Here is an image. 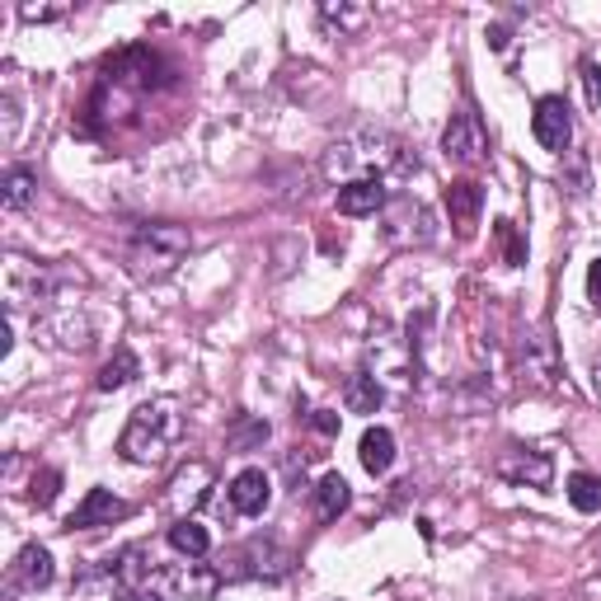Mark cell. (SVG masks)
I'll list each match as a JSON object with an SVG mask.
<instances>
[{"mask_svg":"<svg viewBox=\"0 0 601 601\" xmlns=\"http://www.w3.org/2000/svg\"><path fill=\"white\" fill-rule=\"evenodd\" d=\"M380 395H386V390H380V380L371 371H357L348 380V409L353 414H376L380 409Z\"/></svg>","mask_w":601,"mask_h":601,"instance_id":"44dd1931","label":"cell"},{"mask_svg":"<svg viewBox=\"0 0 601 601\" xmlns=\"http://www.w3.org/2000/svg\"><path fill=\"white\" fill-rule=\"evenodd\" d=\"M57 489H62V475H57V470H43V475H33V485H29V503L48 508L52 498H57Z\"/></svg>","mask_w":601,"mask_h":601,"instance_id":"603a6c76","label":"cell"},{"mask_svg":"<svg viewBox=\"0 0 601 601\" xmlns=\"http://www.w3.org/2000/svg\"><path fill=\"white\" fill-rule=\"evenodd\" d=\"M479 207H485V189L475 184V179H460V184L447 189V212H451V222L460 231H470V222L479 216Z\"/></svg>","mask_w":601,"mask_h":601,"instance_id":"e0dca14e","label":"cell"},{"mask_svg":"<svg viewBox=\"0 0 601 601\" xmlns=\"http://www.w3.org/2000/svg\"><path fill=\"white\" fill-rule=\"evenodd\" d=\"M597 395H601V363H597Z\"/></svg>","mask_w":601,"mask_h":601,"instance_id":"f546056e","label":"cell"},{"mask_svg":"<svg viewBox=\"0 0 601 601\" xmlns=\"http://www.w3.org/2000/svg\"><path fill=\"white\" fill-rule=\"evenodd\" d=\"M498 235H503V245H508V264H522V245H517L512 222H498Z\"/></svg>","mask_w":601,"mask_h":601,"instance_id":"484cf974","label":"cell"},{"mask_svg":"<svg viewBox=\"0 0 601 601\" xmlns=\"http://www.w3.org/2000/svg\"><path fill=\"white\" fill-rule=\"evenodd\" d=\"M522 376L536 390H559V357H554L550 329H531L522 338Z\"/></svg>","mask_w":601,"mask_h":601,"instance_id":"ba28073f","label":"cell"},{"mask_svg":"<svg viewBox=\"0 0 601 601\" xmlns=\"http://www.w3.org/2000/svg\"><path fill=\"white\" fill-rule=\"evenodd\" d=\"M319 170L338 189L363 184V179L367 184H390V179H409L418 170V155L386 128H353L338 142H329Z\"/></svg>","mask_w":601,"mask_h":601,"instance_id":"6da1fadb","label":"cell"},{"mask_svg":"<svg viewBox=\"0 0 601 601\" xmlns=\"http://www.w3.org/2000/svg\"><path fill=\"white\" fill-rule=\"evenodd\" d=\"M132 508L118 498L113 489H90L85 498L75 503V512L67 517V527L71 531H94V527H113V522H123Z\"/></svg>","mask_w":601,"mask_h":601,"instance_id":"9c48e42d","label":"cell"},{"mask_svg":"<svg viewBox=\"0 0 601 601\" xmlns=\"http://www.w3.org/2000/svg\"><path fill=\"white\" fill-rule=\"evenodd\" d=\"M442 155L456 160V165H479L485 160V128H479V118L470 109L451 113V123L442 132Z\"/></svg>","mask_w":601,"mask_h":601,"instance_id":"52a82bcc","label":"cell"},{"mask_svg":"<svg viewBox=\"0 0 601 601\" xmlns=\"http://www.w3.org/2000/svg\"><path fill=\"white\" fill-rule=\"evenodd\" d=\"M268 503H273V479L264 475V470H240L235 479H231V508L240 512V517H264L268 512Z\"/></svg>","mask_w":601,"mask_h":601,"instance_id":"30bf717a","label":"cell"},{"mask_svg":"<svg viewBox=\"0 0 601 601\" xmlns=\"http://www.w3.org/2000/svg\"><path fill=\"white\" fill-rule=\"evenodd\" d=\"M357 460H363L367 475H386L395 466V432L390 428H367L363 442H357Z\"/></svg>","mask_w":601,"mask_h":601,"instance_id":"9a60e30c","label":"cell"},{"mask_svg":"<svg viewBox=\"0 0 601 601\" xmlns=\"http://www.w3.org/2000/svg\"><path fill=\"white\" fill-rule=\"evenodd\" d=\"M578 75H583L588 104H592V109H601V67H597V57H583V62H578Z\"/></svg>","mask_w":601,"mask_h":601,"instance_id":"cb8c5ba5","label":"cell"},{"mask_svg":"<svg viewBox=\"0 0 601 601\" xmlns=\"http://www.w3.org/2000/svg\"><path fill=\"white\" fill-rule=\"evenodd\" d=\"M33 193H38L33 170L10 165V170H6V207H10V212H24V207L33 203Z\"/></svg>","mask_w":601,"mask_h":601,"instance_id":"7402d4cb","label":"cell"},{"mask_svg":"<svg viewBox=\"0 0 601 601\" xmlns=\"http://www.w3.org/2000/svg\"><path fill=\"white\" fill-rule=\"evenodd\" d=\"M179 428H184V418H179V405L174 399H146L142 409H132L123 437H118V451L132 466H160L165 451L174 447Z\"/></svg>","mask_w":601,"mask_h":601,"instance_id":"7a4b0ae2","label":"cell"},{"mask_svg":"<svg viewBox=\"0 0 601 601\" xmlns=\"http://www.w3.org/2000/svg\"><path fill=\"white\" fill-rule=\"evenodd\" d=\"M348 503H353V489H348L344 475H325L315 485V512H319V522H338V517L348 512Z\"/></svg>","mask_w":601,"mask_h":601,"instance_id":"2e32d148","label":"cell"},{"mask_svg":"<svg viewBox=\"0 0 601 601\" xmlns=\"http://www.w3.org/2000/svg\"><path fill=\"white\" fill-rule=\"evenodd\" d=\"M193 249V235L189 226L179 222H151L132 235L128 245V264L136 277H170L179 264H184V254Z\"/></svg>","mask_w":601,"mask_h":601,"instance_id":"3957f363","label":"cell"},{"mask_svg":"<svg viewBox=\"0 0 601 601\" xmlns=\"http://www.w3.org/2000/svg\"><path fill=\"white\" fill-rule=\"evenodd\" d=\"M235 564H249L245 569L249 578H268V583H277V578L292 573V554L277 546V540H249L245 550H235Z\"/></svg>","mask_w":601,"mask_h":601,"instance_id":"8fae6325","label":"cell"},{"mask_svg":"<svg viewBox=\"0 0 601 601\" xmlns=\"http://www.w3.org/2000/svg\"><path fill=\"white\" fill-rule=\"evenodd\" d=\"M325 19H329V24H338V29L357 33V29L367 24V10H348V6H325Z\"/></svg>","mask_w":601,"mask_h":601,"instance_id":"d4e9b609","label":"cell"},{"mask_svg":"<svg viewBox=\"0 0 601 601\" xmlns=\"http://www.w3.org/2000/svg\"><path fill=\"white\" fill-rule=\"evenodd\" d=\"M531 132H536V142L546 146V151L569 155V142H573V118H569V104H564V99H559V94L536 99Z\"/></svg>","mask_w":601,"mask_h":601,"instance_id":"8992f818","label":"cell"},{"mask_svg":"<svg viewBox=\"0 0 601 601\" xmlns=\"http://www.w3.org/2000/svg\"><path fill=\"white\" fill-rule=\"evenodd\" d=\"M52 578H57V569H52V550L48 546H24V550L14 554V564H10V583L14 588L43 592Z\"/></svg>","mask_w":601,"mask_h":601,"instance_id":"7c38bea8","label":"cell"},{"mask_svg":"<svg viewBox=\"0 0 601 601\" xmlns=\"http://www.w3.org/2000/svg\"><path fill=\"white\" fill-rule=\"evenodd\" d=\"M531 601H540V597H531Z\"/></svg>","mask_w":601,"mask_h":601,"instance_id":"4dcf8cb0","label":"cell"},{"mask_svg":"<svg viewBox=\"0 0 601 601\" xmlns=\"http://www.w3.org/2000/svg\"><path fill=\"white\" fill-rule=\"evenodd\" d=\"M136 376H142V363H136V353H132V348H118L109 363H104V371L94 376V386L109 395V390H123L128 380H136Z\"/></svg>","mask_w":601,"mask_h":601,"instance_id":"ac0fdd59","label":"cell"},{"mask_svg":"<svg viewBox=\"0 0 601 601\" xmlns=\"http://www.w3.org/2000/svg\"><path fill=\"white\" fill-rule=\"evenodd\" d=\"M113 601H160V597H151V592H123V597H113Z\"/></svg>","mask_w":601,"mask_h":601,"instance_id":"f1b7e54d","label":"cell"},{"mask_svg":"<svg viewBox=\"0 0 601 601\" xmlns=\"http://www.w3.org/2000/svg\"><path fill=\"white\" fill-rule=\"evenodd\" d=\"M170 546L184 554V559H203L212 550V536L203 522H193V517H179V522L170 527Z\"/></svg>","mask_w":601,"mask_h":601,"instance_id":"d6986e66","label":"cell"},{"mask_svg":"<svg viewBox=\"0 0 601 601\" xmlns=\"http://www.w3.org/2000/svg\"><path fill=\"white\" fill-rule=\"evenodd\" d=\"M493 475L508 479L517 489H550L554 460H550V451H536V447H508L493 460Z\"/></svg>","mask_w":601,"mask_h":601,"instance_id":"5b68a950","label":"cell"},{"mask_svg":"<svg viewBox=\"0 0 601 601\" xmlns=\"http://www.w3.org/2000/svg\"><path fill=\"white\" fill-rule=\"evenodd\" d=\"M588 300H592V306L601 310V258H597V264L588 268Z\"/></svg>","mask_w":601,"mask_h":601,"instance_id":"4316f807","label":"cell"},{"mask_svg":"<svg viewBox=\"0 0 601 601\" xmlns=\"http://www.w3.org/2000/svg\"><path fill=\"white\" fill-rule=\"evenodd\" d=\"M564 493H569V503L578 508V512H601V475H588V470H578V475H569V485H564Z\"/></svg>","mask_w":601,"mask_h":601,"instance_id":"ffe728a7","label":"cell"},{"mask_svg":"<svg viewBox=\"0 0 601 601\" xmlns=\"http://www.w3.org/2000/svg\"><path fill=\"white\" fill-rule=\"evenodd\" d=\"M386 231H390V240H414V245H428L432 240V212L424 207V203H409V197H399L395 203V212L386 216Z\"/></svg>","mask_w":601,"mask_h":601,"instance_id":"4fadbf2b","label":"cell"},{"mask_svg":"<svg viewBox=\"0 0 601 601\" xmlns=\"http://www.w3.org/2000/svg\"><path fill=\"white\" fill-rule=\"evenodd\" d=\"M310 424H315V432H325V437H334V432H338V414H329V409H319V414L310 418Z\"/></svg>","mask_w":601,"mask_h":601,"instance_id":"83f0119b","label":"cell"},{"mask_svg":"<svg viewBox=\"0 0 601 601\" xmlns=\"http://www.w3.org/2000/svg\"><path fill=\"white\" fill-rule=\"evenodd\" d=\"M216 588H222V573L189 559V564H160L146 592L160 601H212Z\"/></svg>","mask_w":601,"mask_h":601,"instance_id":"277c9868","label":"cell"},{"mask_svg":"<svg viewBox=\"0 0 601 601\" xmlns=\"http://www.w3.org/2000/svg\"><path fill=\"white\" fill-rule=\"evenodd\" d=\"M390 207V193L386 184H348V189H338V212L344 216H376V212H386Z\"/></svg>","mask_w":601,"mask_h":601,"instance_id":"5bb4252c","label":"cell"}]
</instances>
